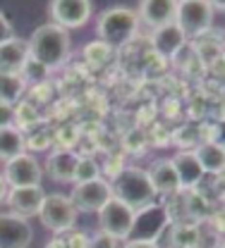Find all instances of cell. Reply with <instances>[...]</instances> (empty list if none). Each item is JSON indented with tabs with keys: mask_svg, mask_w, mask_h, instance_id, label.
Here are the masks:
<instances>
[{
	"mask_svg": "<svg viewBox=\"0 0 225 248\" xmlns=\"http://www.w3.org/2000/svg\"><path fill=\"white\" fill-rule=\"evenodd\" d=\"M48 15L53 24L67 29H79L84 27L91 15H94V2L89 0H53L48 2Z\"/></svg>",
	"mask_w": 225,
	"mask_h": 248,
	"instance_id": "7",
	"label": "cell"
},
{
	"mask_svg": "<svg viewBox=\"0 0 225 248\" xmlns=\"http://www.w3.org/2000/svg\"><path fill=\"white\" fill-rule=\"evenodd\" d=\"M29 62V46L22 38H12L0 46V74H19Z\"/></svg>",
	"mask_w": 225,
	"mask_h": 248,
	"instance_id": "14",
	"label": "cell"
},
{
	"mask_svg": "<svg viewBox=\"0 0 225 248\" xmlns=\"http://www.w3.org/2000/svg\"><path fill=\"white\" fill-rule=\"evenodd\" d=\"M27 89V79L19 74H0V103L15 105Z\"/></svg>",
	"mask_w": 225,
	"mask_h": 248,
	"instance_id": "21",
	"label": "cell"
},
{
	"mask_svg": "<svg viewBox=\"0 0 225 248\" xmlns=\"http://www.w3.org/2000/svg\"><path fill=\"white\" fill-rule=\"evenodd\" d=\"M77 210L69 201V196H63V193H46L43 203H41V222L43 227H48L51 232H67L74 227L77 222Z\"/></svg>",
	"mask_w": 225,
	"mask_h": 248,
	"instance_id": "6",
	"label": "cell"
},
{
	"mask_svg": "<svg viewBox=\"0 0 225 248\" xmlns=\"http://www.w3.org/2000/svg\"><path fill=\"white\" fill-rule=\"evenodd\" d=\"M15 110H17V122H19V124H29V122H34V120H36V115H32L34 110L27 105V103L17 105Z\"/></svg>",
	"mask_w": 225,
	"mask_h": 248,
	"instance_id": "27",
	"label": "cell"
},
{
	"mask_svg": "<svg viewBox=\"0 0 225 248\" xmlns=\"http://www.w3.org/2000/svg\"><path fill=\"white\" fill-rule=\"evenodd\" d=\"M127 146L129 148H134V146H137V148H144V134H141V131H132L127 139Z\"/></svg>",
	"mask_w": 225,
	"mask_h": 248,
	"instance_id": "28",
	"label": "cell"
},
{
	"mask_svg": "<svg viewBox=\"0 0 225 248\" xmlns=\"http://www.w3.org/2000/svg\"><path fill=\"white\" fill-rule=\"evenodd\" d=\"M168 224H170L168 208H163V205H146V208L137 210L134 224H132V234H129L127 241H156Z\"/></svg>",
	"mask_w": 225,
	"mask_h": 248,
	"instance_id": "8",
	"label": "cell"
},
{
	"mask_svg": "<svg viewBox=\"0 0 225 248\" xmlns=\"http://www.w3.org/2000/svg\"><path fill=\"white\" fill-rule=\"evenodd\" d=\"M7 193H10V184L5 182V177L0 174V203L2 201H7Z\"/></svg>",
	"mask_w": 225,
	"mask_h": 248,
	"instance_id": "31",
	"label": "cell"
},
{
	"mask_svg": "<svg viewBox=\"0 0 225 248\" xmlns=\"http://www.w3.org/2000/svg\"><path fill=\"white\" fill-rule=\"evenodd\" d=\"M110 188H113V198L127 203L132 210L146 208V205L154 201V196H156V191H154V186L149 182L146 172H144V170H137V167L120 170V172L115 174Z\"/></svg>",
	"mask_w": 225,
	"mask_h": 248,
	"instance_id": "3",
	"label": "cell"
},
{
	"mask_svg": "<svg viewBox=\"0 0 225 248\" xmlns=\"http://www.w3.org/2000/svg\"><path fill=\"white\" fill-rule=\"evenodd\" d=\"M34 239V229L29 219L5 213L0 215V248H29Z\"/></svg>",
	"mask_w": 225,
	"mask_h": 248,
	"instance_id": "11",
	"label": "cell"
},
{
	"mask_svg": "<svg viewBox=\"0 0 225 248\" xmlns=\"http://www.w3.org/2000/svg\"><path fill=\"white\" fill-rule=\"evenodd\" d=\"M146 177L154 186L156 193H177L182 184H180V177L173 167V160H156L149 165L146 170Z\"/></svg>",
	"mask_w": 225,
	"mask_h": 248,
	"instance_id": "15",
	"label": "cell"
},
{
	"mask_svg": "<svg viewBox=\"0 0 225 248\" xmlns=\"http://www.w3.org/2000/svg\"><path fill=\"white\" fill-rule=\"evenodd\" d=\"M27 46H29V58L34 62H38L46 69H55V67L65 64L67 58H69L72 38L63 27L51 22V24H43V27L34 29Z\"/></svg>",
	"mask_w": 225,
	"mask_h": 248,
	"instance_id": "1",
	"label": "cell"
},
{
	"mask_svg": "<svg viewBox=\"0 0 225 248\" xmlns=\"http://www.w3.org/2000/svg\"><path fill=\"white\" fill-rule=\"evenodd\" d=\"M15 122H17V110H15V105L0 103V129H10V126H15Z\"/></svg>",
	"mask_w": 225,
	"mask_h": 248,
	"instance_id": "23",
	"label": "cell"
},
{
	"mask_svg": "<svg viewBox=\"0 0 225 248\" xmlns=\"http://www.w3.org/2000/svg\"><path fill=\"white\" fill-rule=\"evenodd\" d=\"M137 27H139V17H137L134 10L110 7V10L101 12L96 33L101 38V43H105L108 48H120L127 41H132V36L137 33Z\"/></svg>",
	"mask_w": 225,
	"mask_h": 248,
	"instance_id": "2",
	"label": "cell"
},
{
	"mask_svg": "<svg viewBox=\"0 0 225 248\" xmlns=\"http://www.w3.org/2000/svg\"><path fill=\"white\" fill-rule=\"evenodd\" d=\"M173 167H175V172H177V177H180L182 188H185V186L199 184V182L204 179V174H206L204 167H201V162L196 160V153H194V151L177 153L173 157Z\"/></svg>",
	"mask_w": 225,
	"mask_h": 248,
	"instance_id": "17",
	"label": "cell"
},
{
	"mask_svg": "<svg viewBox=\"0 0 225 248\" xmlns=\"http://www.w3.org/2000/svg\"><path fill=\"white\" fill-rule=\"evenodd\" d=\"M94 179H98V165L91 157H79L77 172H74V182L84 184V182H94Z\"/></svg>",
	"mask_w": 225,
	"mask_h": 248,
	"instance_id": "22",
	"label": "cell"
},
{
	"mask_svg": "<svg viewBox=\"0 0 225 248\" xmlns=\"http://www.w3.org/2000/svg\"><path fill=\"white\" fill-rule=\"evenodd\" d=\"M218 248H225V241H223V244H221V246H218Z\"/></svg>",
	"mask_w": 225,
	"mask_h": 248,
	"instance_id": "32",
	"label": "cell"
},
{
	"mask_svg": "<svg viewBox=\"0 0 225 248\" xmlns=\"http://www.w3.org/2000/svg\"><path fill=\"white\" fill-rule=\"evenodd\" d=\"M110 198H113V188L101 177L94 182L77 184L69 193V201H72L77 213H98Z\"/></svg>",
	"mask_w": 225,
	"mask_h": 248,
	"instance_id": "9",
	"label": "cell"
},
{
	"mask_svg": "<svg viewBox=\"0 0 225 248\" xmlns=\"http://www.w3.org/2000/svg\"><path fill=\"white\" fill-rule=\"evenodd\" d=\"M46 193L41 186H19V188H10L7 193V205L12 210V215L29 219L41 213V203H43Z\"/></svg>",
	"mask_w": 225,
	"mask_h": 248,
	"instance_id": "12",
	"label": "cell"
},
{
	"mask_svg": "<svg viewBox=\"0 0 225 248\" xmlns=\"http://www.w3.org/2000/svg\"><path fill=\"white\" fill-rule=\"evenodd\" d=\"M125 248H158L154 241H127Z\"/></svg>",
	"mask_w": 225,
	"mask_h": 248,
	"instance_id": "30",
	"label": "cell"
},
{
	"mask_svg": "<svg viewBox=\"0 0 225 248\" xmlns=\"http://www.w3.org/2000/svg\"><path fill=\"white\" fill-rule=\"evenodd\" d=\"M177 2L175 0H144L139 2V22H144L149 29L158 31L163 27L175 24Z\"/></svg>",
	"mask_w": 225,
	"mask_h": 248,
	"instance_id": "13",
	"label": "cell"
},
{
	"mask_svg": "<svg viewBox=\"0 0 225 248\" xmlns=\"http://www.w3.org/2000/svg\"><path fill=\"white\" fill-rule=\"evenodd\" d=\"M213 15H216V5L206 2V0H180L177 2V15H175V24L187 38L199 36L213 24Z\"/></svg>",
	"mask_w": 225,
	"mask_h": 248,
	"instance_id": "4",
	"label": "cell"
},
{
	"mask_svg": "<svg viewBox=\"0 0 225 248\" xmlns=\"http://www.w3.org/2000/svg\"><path fill=\"white\" fill-rule=\"evenodd\" d=\"M213 129L218 131V134H216V139H213V143H218V146H223V148H225V122L216 124Z\"/></svg>",
	"mask_w": 225,
	"mask_h": 248,
	"instance_id": "29",
	"label": "cell"
},
{
	"mask_svg": "<svg viewBox=\"0 0 225 248\" xmlns=\"http://www.w3.org/2000/svg\"><path fill=\"white\" fill-rule=\"evenodd\" d=\"M223 60H225V53H223Z\"/></svg>",
	"mask_w": 225,
	"mask_h": 248,
	"instance_id": "33",
	"label": "cell"
},
{
	"mask_svg": "<svg viewBox=\"0 0 225 248\" xmlns=\"http://www.w3.org/2000/svg\"><path fill=\"white\" fill-rule=\"evenodd\" d=\"M108 50H110V48H108L105 43H101V46H98V43H94V46H89V48H87L89 60L94 62V64H103V62L108 60Z\"/></svg>",
	"mask_w": 225,
	"mask_h": 248,
	"instance_id": "24",
	"label": "cell"
},
{
	"mask_svg": "<svg viewBox=\"0 0 225 248\" xmlns=\"http://www.w3.org/2000/svg\"><path fill=\"white\" fill-rule=\"evenodd\" d=\"M77 162H79V155H74L72 151H55L48 157L43 172H48L53 182H63V184L65 182H74Z\"/></svg>",
	"mask_w": 225,
	"mask_h": 248,
	"instance_id": "16",
	"label": "cell"
},
{
	"mask_svg": "<svg viewBox=\"0 0 225 248\" xmlns=\"http://www.w3.org/2000/svg\"><path fill=\"white\" fill-rule=\"evenodd\" d=\"M115 244H118V241H115L113 236H108V234L98 232L96 236L91 239V244H89V246L91 248H115Z\"/></svg>",
	"mask_w": 225,
	"mask_h": 248,
	"instance_id": "26",
	"label": "cell"
},
{
	"mask_svg": "<svg viewBox=\"0 0 225 248\" xmlns=\"http://www.w3.org/2000/svg\"><path fill=\"white\" fill-rule=\"evenodd\" d=\"M27 141H24V134L17 129V126H10V129H0V160L10 162L12 157L27 153Z\"/></svg>",
	"mask_w": 225,
	"mask_h": 248,
	"instance_id": "20",
	"label": "cell"
},
{
	"mask_svg": "<svg viewBox=\"0 0 225 248\" xmlns=\"http://www.w3.org/2000/svg\"><path fill=\"white\" fill-rule=\"evenodd\" d=\"M196 160L201 162L204 172H211V174H221L225 172V148L213 143V141H206L201 143L196 151Z\"/></svg>",
	"mask_w": 225,
	"mask_h": 248,
	"instance_id": "19",
	"label": "cell"
},
{
	"mask_svg": "<svg viewBox=\"0 0 225 248\" xmlns=\"http://www.w3.org/2000/svg\"><path fill=\"white\" fill-rule=\"evenodd\" d=\"M185 41H187V36L177 29V24H170V27L154 31V48L163 58H173L175 53H180Z\"/></svg>",
	"mask_w": 225,
	"mask_h": 248,
	"instance_id": "18",
	"label": "cell"
},
{
	"mask_svg": "<svg viewBox=\"0 0 225 248\" xmlns=\"http://www.w3.org/2000/svg\"><path fill=\"white\" fill-rule=\"evenodd\" d=\"M5 182L10 184V188H19V186H41L43 179V167L41 162L29 153H22L17 157H12L10 162H5L2 170Z\"/></svg>",
	"mask_w": 225,
	"mask_h": 248,
	"instance_id": "10",
	"label": "cell"
},
{
	"mask_svg": "<svg viewBox=\"0 0 225 248\" xmlns=\"http://www.w3.org/2000/svg\"><path fill=\"white\" fill-rule=\"evenodd\" d=\"M134 215L137 210H132L127 203L110 198L101 210H98V224L101 232L113 236L115 241H127L132 234V224H134Z\"/></svg>",
	"mask_w": 225,
	"mask_h": 248,
	"instance_id": "5",
	"label": "cell"
},
{
	"mask_svg": "<svg viewBox=\"0 0 225 248\" xmlns=\"http://www.w3.org/2000/svg\"><path fill=\"white\" fill-rule=\"evenodd\" d=\"M12 38H15V29H12L10 19L5 17V12H0V46L12 41Z\"/></svg>",
	"mask_w": 225,
	"mask_h": 248,
	"instance_id": "25",
	"label": "cell"
}]
</instances>
